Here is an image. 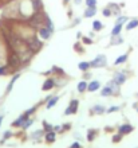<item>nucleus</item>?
<instances>
[{"label":"nucleus","instance_id":"obj_9","mask_svg":"<svg viewBox=\"0 0 138 148\" xmlns=\"http://www.w3.org/2000/svg\"><path fill=\"white\" fill-rule=\"evenodd\" d=\"M86 89H87V84H86V81H82V82L78 84V92H79V93H83Z\"/></svg>","mask_w":138,"mask_h":148},{"label":"nucleus","instance_id":"obj_34","mask_svg":"<svg viewBox=\"0 0 138 148\" xmlns=\"http://www.w3.org/2000/svg\"><path fill=\"white\" fill-rule=\"evenodd\" d=\"M137 110H138V108H137Z\"/></svg>","mask_w":138,"mask_h":148},{"label":"nucleus","instance_id":"obj_11","mask_svg":"<svg viewBox=\"0 0 138 148\" xmlns=\"http://www.w3.org/2000/svg\"><path fill=\"white\" fill-rule=\"evenodd\" d=\"M127 59V55L126 54H123V55H121V57H118V58L115 59V65H121V63H123L125 62V61H126Z\"/></svg>","mask_w":138,"mask_h":148},{"label":"nucleus","instance_id":"obj_10","mask_svg":"<svg viewBox=\"0 0 138 148\" xmlns=\"http://www.w3.org/2000/svg\"><path fill=\"white\" fill-rule=\"evenodd\" d=\"M54 140H55V132H52V131H51V132H48L46 135V141H47V143H52Z\"/></svg>","mask_w":138,"mask_h":148},{"label":"nucleus","instance_id":"obj_23","mask_svg":"<svg viewBox=\"0 0 138 148\" xmlns=\"http://www.w3.org/2000/svg\"><path fill=\"white\" fill-rule=\"evenodd\" d=\"M71 108L74 109V112L77 110V108H78V101H77V100H74V101H73V104H71Z\"/></svg>","mask_w":138,"mask_h":148},{"label":"nucleus","instance_id":"obj_21","mask_svg":"<svg viewBox=\"0 0 138 148\" xmlns=\"http://www.w3.org/2000/svg\"><path fill=\"white\" fill-rule=\"evenodd\" d=\"M31 124H32V120H28V119H27V120L24 121V124H23V128H24V129H27V128H28V127H30Z\"/></svg>","mask_w":138,"mask_h":148},{"label":"nucleus","instance_id":"obj_15","mask_svg":"<svg viewBox=\"0 0 138 148\" xmlns=\"http://www.w3.org/2000/svg\"><path fill=\"white\" fill-rule=\"evenodd\" d=\"M19 78V74H16L15 77L11 79V82H10V85H8V88H7V92H11V89H12V86H14V84H15V81Z\"/></svg>","mask_w":138,"mask_h":148},{"label":"nucleus","instance_id":"obj_25","mask_svg":"<svg viewBox=\"0 0 138 148\" xmlns=\"http://www.w3.org/2000/svg\"><path fill=\"white\" fill-rule=\"evenodd\" d=\"M71 113H74V109L71 108V106H69V108L66 109V114H71Z\"/></svg>","mask_w":138,"mask_h":148},{"label":"nucleus","instance_id":"obj_32","mask_svg":"<svg viewBox=\"0 0 138 148\" xmlns=\"http://www.w3.org/2000/svg\"><path fill=\"white\" fill-rule=\"evenodd\" d=\"M1 121H3V116H0V127H1Z\"/></svg>","mask_w":138,"mask_h":148},{"label":"nucleus","instance_id":"obj_29","mask_svg":"<svg viewBox=\"0 0 138 148\" xmlns=\"http://www.w3.org/2000/svg\"><path fill=\"white\" fill-rule=\"evenodd\" d=\"M103 15L105 16H109V15H110V10H103Z\"/></svg>","mask_w":138,"mask_h":148},{"label":"nucleus","instance_id":"obj_3","mask_svg":"<svg viewBox=\"0 0 138 148\" xmlns=\"http://www.w3.org/2000/svg\"><path fill=\"white\" fill-rule=\"evenodd\" d=\"M50 34H51V30L50 28H47V27H42L40 30H39V35L42 36L43 39H47L48 36H50Z\"/></svg>","mask_w":138,"mask_h":148},{"label":"nucleus","instance_id":"obj_22","mask_svg":"<svg viewBox=\"0 0 138 148\" xmlns=\"http://www.w3.org/2000/svg\"><path fill=\"white\" fill-rule=\"evenodd\" d=\"M42 133H43V131H36V132H35L34 135H32V139H38V137L40 136Z\"/></svg>","mask_w":138,"mask_h":148},{"label":"nucleus","instance_id":"obj_19","mask_svg":"<svg viewBox=\"0 0 138 148\" xmlns=\"http://www.w3.org/2000/svg\"><path fill=\"white\" fill-rule=\"evenodd\" d=\"M86 5H87V7H95L97 0H86Z\"/></svg>","mask_w":138,"mask_h":148},{"label":"nucleus","instance_id":"obj_17","mask_svg":"<svg viewBox=\"0 0 138 148\" xmlns=\"http://www.w3.org/2000/svg\"><path fill=\"white\" fill-rule=\"evenodd\" d=\"M88 66H90V63H87V62H81L79 63V69H81V70H87L88 69Z\"/></svg>","mask_w":138,"mask_h":148},{"label":"nucleus","instance_id":"obj_12","mask_svg":"<svg viewBox=\"0 0 138 148\" xmlns=\"http://www.w3.org/2000/svg\"><path fill=\"white\" fill-rule=\"evenodd\" d=\"M138 26V20H131V22H129L126 26L127 30H133V28H135Z\"/></svg>","mask_w":138,"mask_h":148},{"label":"nucleus","instance_id":"obj_7","mask_svg":"<svg viewBox=\"0 0 138 148\" xmlns=\"http://www.w3.org/2000/svg\"><path fill=\"white\" fill-rule=\"evenodd\" d=\"M125 79H126V77H125L123 74L118 73L117 75H115V78H114V82H115V84H119V85H121V84H123V82H125Z\"/></svg>","mask_w":138,"mask_h":148},{"label":"nucleus","instance_id":"obj_26","mask_svg":"<svg viewBox=\"0 0 138 148\" xmlns=\"http://www.w3.org/2000/svg\"><path fill=\"white\" fill-rule=\"evenodd\" d=\"M11 136H12V133L10 131H7V132L4 133V139H8V137H11Z\"/></svg>","mask_w":138,"mask_h":148},{"label":"nucleus","instance_id":"obj_13","mask_svg":"<svg viewBox=\"0 0 138 148\" xmlns=\"http://www.w3.org/2000/svg\"><path fill=\"white\" fill-rule=\"evenodd\" d=\"M121 27H122V26H121V23L115 24V27L113 28V31H111V34H113V35H118L119 32H121Z\"/></svg>","mask_w":138,"mask_h":148},{"label":"nucleus","instance_id":"obj_16","mask_svg":"<svg viewBox=\"0 0 138 148\" xmlns=\"http://www.w3.org/2000/svg\"><path fill=\"white\" fill-rule=\"evenodd\" d=\"M113 93V90H111L110 86H107V88H103V90H102V96H110V94Z\"/></svg>","mask_w":138,"mask_h":148},{"label":"nucleus","instance_id":"obj_2","mask_svg":"<svg viewBox=\"0 0 138 148\" xmlns=\"http://www.w3.org/2000/svg\"><path fill=\"white\" fill-rule=\"evenodd\" d=\"M27 120V116H26V113H24L23 116H20L18 120H15L14 123H12V125L14 127H23V124H24V121Z\"/></svg>","mask_w":138,"mask_h":148},{"label":"nucleus","instance_id":"obj_8","mask_svg":"<svg viewBox=\"0 0 138 148\" xmlns=\"http://www.w3.org/2000/svg\"><path fill=\"white\" fill-rule=\"evenodd\" d=\"M99 88V82L98 81H92L90 85H87V89L90 90V92H94V90H97Z\"/></svg>","mask_w":138,"mask_h":148},{"label":"nucleus","instance_id":"obj_24","mask_svg":"<svg viewBox=\"0 0 138 148\" xmlns=\"http://www.w3.org/2000/svg\"><path fill=\"white\" fill-rule=\"evenodd\" d=\"M90 141H92V139H94V131H90L88 132V137H87Z\"/></svg>","mask_w":138,"mask_h":148},{"label":"nucleus","instance_id":"obj_4","mask_svg":"<svg viewBox=\"0 0 138 148\" xmlns=\"http://www.w3.org/2000/svg\"><path fill=\"white\" fill-rule=\"evenodd\" d=\"M133 131V127L131 125H122V127H119V133L121 135H126V133H129V132H131Z\"/></svg>","mask_w":138,"mask_h":148},{"label":"nucleus","instance_id":"obj_30","mask_svg":"<svg viewBox=\"0 0 138 148\" xmlns=\"http://www.w3.org/2000/svg\"><path fill=\"white\" fill-rule=\"evenodd\" d=\"M114 110H118V106H113V108H110L109 112H114Z\"/></svg>","mask_w":138,"mask_h":148},{"label":"nucleus","instance_id":"obj_5","mask_svg":"<svg viewBox=\"0 0 138 148\" xmlns=\"http://www.w3.org/2000/svg\"><path fill=\"white\" fill-rule=\"evenodd\" d=\"M97 12V7H88L86 11H84V16L86 18H91L92 15H95Z\"/></svg>","mask_w":138,"mask_h":148},{"label":"nucleus","instance_id":"obj_33","mask_svg":"<svg viewBox=\"0 0 138 148\" xmlns=\"http://www.w3.org/2000/svg\"><path fill=\"white\" fill-rule=\"evenodd\" d=\"M66 1H69V0H66Z\"/></svg>","mask_w":138,"mask_h":148},{"label":"nucleus","instance_id":"obj_27","mask_svg":"<svg viewBox=\"0 0 138 148\" xmlns=\"http://www.w3.org/2000/svg\"><path fill=\"white\" fill-rule=\"evenodd\" d=\"M70 148H81V145H79V143H74V144L71 145Z\"/></svg>","mask_w":138,"mask_h":148},{"label":"nucleus","instance_id":"obj_28","mask_svg":"<svg viewBox=\"0 0 138 148\" xmlns=\"http://www.w3.org/2000/svg\"><path fill=\"white\" fill-rule=\"evenodd\" d=\"M44 128H46L47 131H50V129H52V127H51V125H48L47 123H44Z\"/></svg>","mask_w":138,"mask_h":148},{"label":"nucleus","instance_id":"obj_1","mask_svg":"<svg viewBox=\"0 0 138 148\" xmlns=\"http://www.w3.org/2000/svg\"><path fill=\"white\" fill-rule=\"evenodd\" d=\"M106 57L105 55H98L94 61H92V65L94 66H103V65H106Z\"/></svg>","mask_w":138,"mask_h":148},{"label":"nucleus","instance_id":"obj_14","mask_svg":"<svg viewBox=\"0 0 138 148\" xmlns=\"http://www.w3.org/2000/svg\"><path fill=\"white\" fill-rule=\"evenodd\" d=\"M92 28H94L95 31H99V30H102V23H101L99 20H95V22L92 23Z\"/></svg>","mask_w":138,"mask_h":148},{"label":"nucleus","instance_id":"obj_31","mask_svg":"<svg viewBox=\"0 0 138 148\" xmlns=\"http://www.w3.org/2000/svg\"><path fill=\"white\" fill-rule=\"evenodd\" d=\"M119 139H121V136H114V139H113V140H114V141H118Z\"/></svg>","mask_w":138,"mask_h":148},{"label":"nucleus","instance_id":"obj_20","mask_svg":"<svg viewBox=\"0 0 138 148\" xmlns=\"http://www.w3.org/2000/svg\"><path fill=\"white\" fill-rule=\"evenodd\" d=\"M94 112H95V113H102V112H105V108H102V106H99V105H97V106H94Z\"/></svg>","mask_w":138,"mask_h":148},{"label":"nucleus","instance_id":"obj_18","mask_svg":"<svg viewBox=\"0 0 138 148\" xmlns=\"http://www.w3.org/2000/svg\"><path fill=\"white\" fill-rule=\"evenodd\" d=\"M56 101H58V97H54L52 100H50V102L47 104V108H48V109H50V108H52V106L56 104Z\"/></svg>","mask_w":138,"mask_h":148},{"label":"nucleus","instance_id":"obj_6","mask_svg":"<svg viewBox=\"0 0 138 148\" xmlns=\"http://www.w3.org/2000/svg\"><path fill=\"white\" fill-rule=\"evenodd\" d=\"M55 85L54 79H47L46 82H44V85H43V90H48V89H52Z\"/></svg>","mask_w":138,"mask_h":148}]
</instances>
